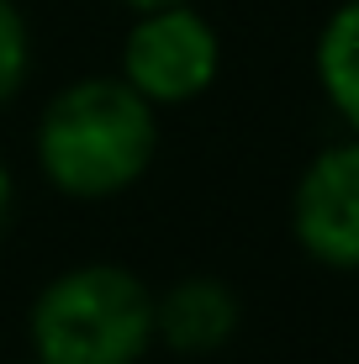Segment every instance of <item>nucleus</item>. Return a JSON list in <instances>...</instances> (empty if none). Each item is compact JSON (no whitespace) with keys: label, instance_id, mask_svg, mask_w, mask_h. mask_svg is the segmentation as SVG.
<instances>
[{"label":"nucleus","instance_id":"9d476101","mask_svg":"<svg viewBox=\"0 0 359 364\" xmlns=\"http://www.w3.org/2000/svg\"><path fill=\"white\" fill-rule=\"evenodd\" d=\"M27 364H32V359H27Z\"/></svg>","mask_w":359,"mask_h":364},{"label":"nucleus","instance_id":"1a4fd4ad","mask_svg":"<svg viewBox=\"0 0 359 364\" xmlns=\"http://www.w3.org/2000/svg\"><path fill=\"white\" fill-rule=\"evenodd\" d=\"M117 6H127V11H154V6H175V0H117Z\"/></svg>","mask_w":359,"mask_h":364},{"label":"nucleus","instance_id":"f03ea898","mask_svg":"<svg viewBox=\"0 0 359 364\" xmlns=\"http://www.w3.org/2000/svg\"><path fill=\"white\" fill-rule=\"evenodd\" d=\"M32 364H138L154 348V291L127 264L58 269L27 311Z\"/></svg>","mask_w":359,"mask_h":364},{"label":"nucleus","instance_id":"39448f33","mask_svg":"<svg viewBox=\"0 0 359 364\" xmlns=\"http://www.w3.org/2000/svg\"><path fill=\"white\" fill-rule=\"evenodd\" d=\"M238 328H243V301L217 274H185L154 296V343H164L169 354L185 359L217 354L238 338Z\"/></svg>","mask_w":359,"mask_h":364},{"label":"nucleus","instance_id":"6e6552de","mask_svg":"<svg viewBox=\"0 0 359 364\" xmlns=\"http://www.w3.org/2000/svg\"><path fill=\"white\" fill-rule=\"evenodd\" d=\"M11 206H16V180H11L6 159H0V232H6V222H11Z\"/></svg>","mask_w":359,"mask_h":364},{"label":"nucleus","instance_id":"7ed1b4c3","mask_svg":"<svg viewBox=\"0 0 359 364\" xmlns=\"http://www.w3.org/2000/svg\"><path fill=\"white\" fill-rule=\"evenodd\" d=\"M222 69V37L206 11L191 0L175 6H154L132 16L122 37V80L138 90L148 106H191L217 85Z\"/></svg>","mask_w":359,"mask_h":364},{"label":"nucleus","instance_id":"423d86ee","mask_svg":"<svg viewBox=\"0 0 359 364\" xmlns=\"http://www.w3.org/2000/svg\"><path fill=\"white\" fill-rule=\"evenodd\" d=\"M312 64H317V85H323L333 117L349 127V137H359V0H343V6L328 11Z\"/></svg>","mask_w":359,"mask_h":364},{"label":"nucleus","instance_id":"f257e3e1","mask_svg":"<svg viewBox=\"0 0 359 364\" xmlns=\"http://www.w3.org/2000/svg\"><path fill=\"white\" fill-rule=\"evenodd\" d=\"M32 159L58 196L117 200L154 169L159 111L122 74H85L43 106Z\"/></svg>","mask_w":359,"mask_h":364},{"label":"nucleus","instance_id":"0eeeda50","mask_svg":"<svg viewBox=\"0 0 359 364\" xmlns=\"http://www.w3.org/2000/svg\"><path fill=\"white\" fill-rule=\"evenodd\" d=\"M32 80V27L16 0H0V106H11Z\"/></svg>","mask_w":359,"mask_h":364},{"label":"nucleus","instance_id":"20e7f679","mask_svg":"<svg viewBox=\"0 0 359 364\" xmlns=\"http://www.w3.org/2000/svg\"><path fill=\"white\" fill-rule=\"evenodd\" d=\"M291 232L323 269H359V137L317 148L291 196Z\"/></svg>","mask_w":359,"mask_h":364}]
</instances>
